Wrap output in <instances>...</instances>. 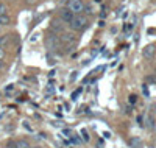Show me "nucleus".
Instances as JSON below:
<instances>
[{
	"mask_svg": "<svg viewBox=\"0 0 156 148\" xmlns=\"http://www.w3.org/2000/svg\"><path fill=\"white\" fill-rule=\"evenodd\" d=\"M87 25H89V19H87L84 14H76V16H73L72 22L69 23L70 30H72L73 33H78V31L86 30V28H87Z\"/></svg>",
	"mask_w": 156,
	"mask_h": 148,
	"instance_id": "obj_1",
	"label": "nucleus"
},
{
	"mask_svg": "<svg viewBox=\"0 0 156 148\" xmlns=\"http://www.w3.org/2000/svg\"><path fill=\"white\" fill-rule=\"evenodd\" d=\"M45 47L48 48V50H58V48H61L62 47V44H61V41H59V36L58 34H55V33H50L47 37H45Z\"/></svg>",
	"mask_w": 156,
	"mask_h": 148,
	"instance_id": "obj_2",
	"label": "nucleus"
},
{
	"mask_svg": "<svg viewBox=\"0 0 156 148\" xmlns=\"http://www.w3.org/2000/svg\"><path fill=\"white\" fill-rule=\"evenodd\" d=\"M84 3H83V0H69V3H67V8L73 12V14H83V11H84Z\"/></svg>",
	"mask_w": 156,
	"mask_h": 148,
	"instance_id": "obj_3",
	"label": "nucleus"
},
{
	"mask_svg": "<svg viewBox=\"0 0 156 148\" xmlns=\"http://www.w3.org/2000/svg\"><path fill=\"white\" fill-rule=\"evenodd\" d=\"M59 41H61L62 45H73L75 41H76V36H75L73 31H69V33H64L62 31L59 34Z\"/></svg>",
	"mask_w": 156,
	"mask_h": 148,
	"instance_id": "obj_4",
	"label": "nucleus"
},
{
	"mask_svg": "<svg viewBox=\"0 0 156 148\" xmlns=\"http://www.w3.org/2000/svg\"><path fill=\"white\" fill-rule=\"evenodd\" d=\"M73 16H75V14H73V12H72V11H70V9L67 8V6H66V8H61V9H59V19H61V20H62L64 23H67V25H69V23L72 22Z\"/></svg>",
	"mask_w": 156,
	"mask_h": 148,
	"instance_id": "obj_5",
	"label": "nucleus"
},
{
	"mask_svg": "<svg viewBox=\"0 0 156 148\" xmlns=\"http://www.w3.org/2000/svg\"><path fill=\"white\" fill-rule=\"evenodd\" d=\"M64 25H66V23H64L59 17H56V19H53V20H51V25H50V30H51V33H55V34H61L62 31H64Z\"/></svg>",
	"mask_w": 156,
	"mask_h": 148,
	"instance_id": "obj_6",
	"label": "nucleus"
},
{
	"mask_svg": "<svg viewBox=\"0 0 156 148\" xmlns=\"http://www.w3.org/2000/svg\"><path fill=\"white\" fill-rule=\"evenodd\" d=\"M154 53H156V45H153V44H148L142 48V56L145 59H151L154 56Z\"/></svg>",
	"mask_w": 156,
	"mask_h": 148,
	"instance_id": "obj_7",
	"label": "nucleus"
},
{
	"mask_svg": "<svg viewBox=\"0 0 156 148\" xmlns=\"http://www.w3.org/2000/svg\"><path fill=\"white\" fill-rule=\"evenodd\" d=\"M14 148H33V146L27 139H17L14 142Z\"/></svg>",
	"mask_w": 156,
	"mask_h": 148,
	"instance_id": "obj_8",
	"label": "nucleus"
},
{
	"mask_svg": "<svg viewBox=\"0 0 156 148\" xmlns=\"http://www.w3.org/2000/svg\"><path fill=\"white\" fill-rule=\"evenodd\" d=\"M11 25V17L8 14H2L0 16V26H8Z\"/></svg>",
	"mask_w": 156,
	"mask_h": 148,
	"instance_id": "obj_9",
	"label": "nucleus"
},
{
	"mask_svg": "<svg viewBox=\"0 0 156 148\" xmlns=\"http://www.w3.org/2000/svg\"><path fill=\"white\" fill-rule=\"evenodd\" d=\"M9 44V34H0V47H6Z\"/></svg>",
	"mask_w": 156,
	"mask_h": 148,
	"instance_id": "obj_10",
	"label": "nucleus"
},
{
	"mask_svg": "<svg viewBox=\"0 0 156 148\" xmlns=\"http://www.w3.org/2000/svg\"><path fill=\"white\" fill-rule=\"evenodd\" d=\"M129 145H131V148H140L142 146V142H140V139L133 137V139H129Z\"/></svg>",
	"mask_w": 156,
	"mask_h": 148,
	"instance_id": "obj_11",
	"label": "nucleus"
},
{
	"mask_svg": "<svg viewBox=\"0 0 156 148\" xmlns=\"http://www.w3.org/2000/svg\"><path fill=\"white\" fill-rule=\"evenodd\" d=\"M2 14H6V5L0 2V16Z\"/></svg>",
	"mask_w": 156,
	"mask_h": 148,
	"instance_id": "obj_12",
	"label": "nucleus"
},
{
	"mask_svg": "<svg viewBox=\"0 0 156 148\" xmlns=\"http://www.w3.org/2000/svg\"><path fill=\"white\" fill-rule=\"evenodd\" d=\"M5 56H6L5 48H3V47H0V61H3V59H5Z\"/></svg>",
	"mask_w": 156,
	"mask_h": 148,
	"instance_id": "obj_13",
	"label": "nucleus"
},
{
	"mask_svg": "<svg viewBox=\"0 0 156 148\" xmlns=\"http://www.w3.org/2000/svg\"><path fill=\"white\" fill-rule=\"evenodd\" d=\"M148 128H151V129L154 128V120H153V117L148 118Z\"/></svg>",
	"mask_w": 156,
	"mask_h": 148,
	"instance_id": "obj_14",
	"label": "nucleus"
},
{
	"mask_svg": "<svg viewBox=\"0 0 156 148\" xmlns=\"http://www.w3.org/2000/svg\"><path fill=\"white\" fill-rule=\"evenodd\" d=\"M5 69V61H0V72Z\"/></svg>",
	"mask_w": 156,
	"mask_h": 148,
	"instance_id": "obj_15",
	"label": "nucleus"
},
{
	"mask_svg": "<svg viewBox=\"0 0 156 148\" xmlns=\"http://www.w3.org/2000/svg\"><path fill=\"white\" fill-rule=\"evenodd\" d=\"M5 148H14V142H9L8 146H5Z\"/></svg>",
	"mask_w": 156,
	"mask_h": 148,
	"instance_id": "obj_16",
	"label": "nucleus"
},
{
	"mask_svg": "<svg viewBox=\"0 0 156 148\" xmlns=\"http://www.w3.org/2000/svg\"><path fill=\"white\" fill-rule=\"evenodd\" d=\"M33 148H41V146H33Z\"/></svg>",
	"mask_w": 156,
	"mask_h": 148,
	"instance_id": "obj_17",
	"label": "nucleus"
}]
</instances>
